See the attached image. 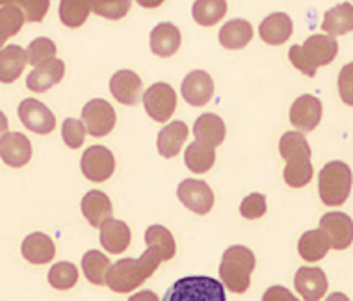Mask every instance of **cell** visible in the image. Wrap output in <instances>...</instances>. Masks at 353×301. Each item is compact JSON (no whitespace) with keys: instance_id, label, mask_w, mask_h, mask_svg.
I'll list each match as a JSON object with an SVG mask.
<instances>
[{"instance_id":"cell-1","label":"cell","mask_w":353,"mask_h":301,"mask_svg":"<svg viewBox=\"0 0 353 301\" xmlns=\"http://www.w3.org/2000/svg\"><path fill=\"white\" fill-rule=\"evenodd\" d=\"M162 262V255L157 249L147 247L138 258H121L112 264L106 276V287L117 294H130L132 290L140 289Z\"/></svg>"},{"instance_id":"cell-2","label":"cell","mask_w":353,"mask_h":301,"mask_svg":"<svg viewBox=\"0 0 353 301\" xmlns=\"http://www.w3.org/2000/svg\"><path fill=\"white\" fill-rule=\"evenodd\" d=\"M279 153L285 158L286 166L283 178L290 188H303L312 180V151L309 142L305 140L303 132L290 130L285 132L279 140Z\"/></svg>"},{"instance_id":"cell-3","label":"cell","mask_w":353,"mask_h":301,"mask_svg":"<svg viewBox=\"0 0 353 301\" xmlns=\"http://www.w3.org/2000/svg\"><path fill=\"white\" fill-rule=\"evenodd\" d=\"M339 52V43L335 37L314 34L303 45H294L288 50V60L305 76H314L320 68H325L333 62Z\"/></svg>"},{"instance_id":"cell-4","label":"cell","mask_w":353,"mask_h":301,"mask_svg":"<svg viewBox=\"0 0 353 301\" xmlns=\"http://www.w3.org/2000/svg\"><path fill=\"white\" fill-rule=\"evenodd\" d=\"M255 253L250 247H227L219 262V279L232 294H245L251 287V273L255 271Z\"/></svg>"},{"instance_id":"cell-5","label":"cell","mask_w":353,"mask_h":301,"mask_svg":"<svg viewBox=\"0 0 353 301\" xmlns=\"http://www.w3.org/2000/svg\"><path fill=\"white\" fill-rule=\"evenodd\" d=\"M353 173L346 162L333 160L320 169L318 175V194L323 205L341 207L352 194Z\"/></svg>"},{"instance_id":"cell-6","label":"cell","mask_w":353,"mask_h":301,"mask_svg":"<svg viewBox=\"0 0 353 301\" xmlns=\"http://www.w3.org/2000/svg\"><path fill=\"white\" fill-rule=\"evenodd\" d=\"M162 301H227L225 287L207 276H190L171 284Z\"/></svg>"},{"instance_id":"cell-7","label":"cell","mask_w":353,"mask_h":301,"mask_svg":"<svg viewBox=\"0 0 353 301\" xmlns=\"http://www.w3.org/2000/svg\"><path fill=\"white\" fill-rule=\"evenodd\" d=\"M143 108H145L147 116L151 117L152 121L168 123L176 110L175 90L170 84H165V82L152 84L143 93Z\"/></svg>"},{"instance_id":"cell-8","label":"cell","mask_w":353,"mask_h":301,"mask_svg":"<svg viewBox=\"0 0 353 301\" xmlns=\"http://www.w3.org/2000/svg\"><path fill=\"white\" fill-rule=\"evenodd\" d=\"M82 123H84L88 134L93 138H103L108 136L116 129L117 116L114 106L104 98H93L85 103L82 108Z\"/></svg>"},{"instance_id":"cell-9","label":"cell","mask_w":353,"mask_h":301,"mask_svg":"<svg viewBox=\"0 0 353 301\" xmlns=\"http://www.w3.org/2000/svg\"><path fill=\"white\" fill-rule=\"evenodd\" d=\"M80 169L88 180L104 183L116 172V158L104 145H92L85 149V153L80 158Z\"/></svg>"},{"instance_id":"cell-10","label":"cell","mask_w":353,"mask_h":301,"mask_svg":"<svg viewBox=\"0 0 353 301\" xmlns=\"http://www.w3.org/2000/svg\"><path fill=\"white\" fill-rule=\"evenodd\" d=\"M176 197L194 214L205 216L214 207L212 188L205 180H197V178H184L176 188Z\"/></svg>"},{"instance_id":"cell-11","label":"cell","mask_w":353,"mask_h":301,"mask_svg":"<svg viewBox=\"0 0 353 301\" xmlns=\"http://www.w3.org/2000/svg\"><path fill=\"white\" fill-rule=\"evenodd\" d=\"M19 119L34 134L47 136L56 129L54 114L37 98H25L17 108Z\"/></svg>"},{"instance_id":"cell-12","label":"cell","mask_w":353,"mask_h":301,"mask_svg":"<svg viewBox=\"0 0 353 301\" xmlns=\"http://www.w3.org/2000/svg\"><path fill=\"white\" fill-rule=\"evenodd\" d=\"M320 231L336 251H344L353 244V220L344 212H327L320 218Z\"/></svg>"},{"instance_id":"cell-13","label":"cell","mask_w":353,"mask_h":301,"mask_svg":"<svg viewBox=\"0 0 353 301\" xmlns=\"http://www.w3.org/2000/svg\"><path fill=\"white\" fill-rule=\"evenodd\" d=\"M181 95L188 105L197 106V108L208 105L214 97L212 76L207 71L195 69L184 76L183 84H181Z\"/></svg>"},{"instance_id":"cell-14","label":"cell","mask_w":353,"mask_h":301,"mask_svg":"<svg viewBox=\"0 0 353 301\" xmlns=\"http://www.w3.org/2000/svg\"><path fill=\"white\" fill-rule=\"evenodd\" d=\"M322 121V103L314 95H299L290 106V123L298 132H312Z\"/></svg>"},{"instance_id":"cell-15","label":"cell","mask_w":353,"mask_h":301,"mask_svg":"<svg viewBox=\"0 0 353 301\" xmlns=\"http://www.w3.org/2000/svg\"><path fill=\"white\" fill-rule=\"evenodd\" d=\"M294 287L305 301H320L327 292L329 281L322 268L301 266L294 276Z\"/></svg>"},{"instance_id":"cell-16","label":"cell","mask_w":353,"mask_h":301,"mask_svg":"<svg viewBox=\"0 0 353 301\" xmlns=\"http://www.w3.org/2000/svg\"><path fill=\"white\" fill-rule=\"evenodd\" d=\"M0 154L6 166L19 169L32 160V143L21 132H4L0 140Z\"/></svg>"},{"instance_id":"cell-17","label":"cell","mask_w":353,"mask_h":301,"mask_svg":"<svg viewBox=\"0 0 353 301\" xmlns=\"http://www.w3.org/2000/svg\"><path fill=\"white\" fill-rule=\"evenodd\" d=\"M99 240H101L104 251L112 253V255H121L130 246L132 233L127 223L116 220V218H110L99 227Z\"/></svg>"},{"instance_id":"cell-18","label":"cell","mask_w":353,"mask_h":301,"mask_svg":"<svg viewBox=\"0 0 353 301\" xmlns=\"http://www.w3.org/2000/svg\"><path fill=\"white\" fill-rule=\"evenodd\" d=\"M110 93L117 103L125 106H134L141 95V79L130 69H121L110 79Z\"/></svg>"},{"instance_id":"cell-19","label":"cell","mask_w":353,"mask_h":301,"mask_svg":"<svg viewBox=\"0 0 353 301\" xmlns=\"http://www.w3.org/2000/svg\"><path fill=\"white\" fill-rule=\"evenodd\" d=\"M183 43V36L179 26L173 23H160L152 28L151 36H149V47H151L152 54L160 56V58H170L181 49Z\"/></svg>"},{"instance_id":"cell-20","label":"cell","mask_w":353,"mask_h":301,"mask_svg":"<svg viewBox=\"0 0 353 301\" xmlns=\"http://www.w3.org/2000/svg\"><path fill=\"white\" fill-rule=\"evenodd\" d=\"M63 74H65V63L56 58L52 62L34 68V71L26 76V87L32 93L49 92L50 87L60 84Z\"/></svg>"},{"instance_id":"cell-21","label":"cell","mask_w":353,"mask_h":301,"mask_svg":"<svg viewBox=\"0 0 353 301\" xmlns=\"http://www.w3.org/2000/svg\"><path fill=\"white\" fill-rule=\"evenodd\" d=\"M294 25H292V19L288 17L286 13H272L268 17L264 19L259 26V36L264 43L268 45H283L286 43L290 36H292Z\"/></svg>"},{"instance_id":"cell-22","label":"cell","mask_w":353,"mask_h":301,"mask_svg":"<svg viewBox=\"0 0 353 301\" xmlns=\"http://www.w3.org/2000/svg\"><path fill=\"white\" fill-rule=\"evenodd\" d=\"M21 253L30 264H49L56 255V246L49 234L32 233L23 240Z\"/></svg>"},{"instance_id":"cell-23","label":"cell","mask_w":353,"mask_h":301,"mask_svg":"<svg viewBox=\"0 0 353 301\" xmlns=\"http://www.w3.org/2000/svg\"><path fill=\"white\" fill-rule=\"evenodd\" d=\"M194 136L195 142L207 143V145L216 149L225 142V121L216 114H203L195 119Z\"/></svg>"},{"instance_id":"cell-24","label":"cell","mask_w":353,"mask_h":301,"mask_svg":"<svg viewBox=\"0 0 353 301\" xmlns=\"http://www.w3.org/2000/svg\"><path fill=\"white\" fill-rule=\"evenodd\" d=\"M80 210H82V216L88 220V223L92 227L99 229L106 220L112 218V201L104 191L92 190L82 197Z\"/></svg>"},{"instance_id":"cell-25","label":"cell","mask_w":353,"mask_h":301,"mask_svg":"<svg viewBox=\"0 0 353 301\" xmlns=\"http://www.w3.org/2000/svg\"><path fill=\"white\" fill-rule=\"evenodd\" d=\"M188 125L184 121H171L159 132L157 138V149H159L160 156L164 158H173L181 153L186 138H188Z\"/></svg>"},{"instance_id":"cell-26","label":"cell","mask_w":353,"mask_h":301,"mask_svg":"<svg viewBox=\"0 0 353 301\" xmlns=\"http://www.w3.org/2000/svg\"><path fill=\"white\" fill-rule=\"evenodd\" d=\"M26 63H28V54L23 47H19V45L2 47L0 50V80L4 84H13L23 74Z\"/></svg>"},{"instance_id":"cell-27","label":"cell","mask_w":353,"mask_h":301,"mask_svg":"<svg viewBox=\"0 0 353 301\" xmlns=\"http://www.w3.org/2000/svg\"><path fill=\"white\" fill-rule=\"evenodd\" d=\"M218 39L221 47H225L229 50L244 49L253 39V26L244 19H232V21L221 26Z\"/></svg>"},{"instance_id":"cell-28","label":"cell","mask_w":353,"mask_h":301,"mask_svg":"<svg viewBox=\"0 0 353 301\" xmlns=\"http://www.w3.org/2000/svg\"><path fill=\"white\" fill-rule=\"evenodd\" d=\"M331 249H333V247H331V242H329L325 233L320 231V229L307 231L298 242L299 257L303 258V260H307V262H318V260H322Z\"/></svg>"},{"instance_id":"cell-29","label":"cell","mask_w":353,"mask_h":301,"mask_svg":"<svg viewBox=\"0 0 353 301\" xmlns=\"http://www.w3.org/2000/svg\"><path fill=\"white\" fill-rule=\"evenodd\" d=\"M322 30L331 37L344 36L347 32H353V4L344 2V4H339L325 12Z\"/></svg>"},{"instance_id":"cell-30","label":"cell","mask_w":353,"mask_h":301,"mask_svg":"<svg viewBox=\"0 0 353 301\" xmlns=\"http://www.w3.org/2000/svg\"><path fill=\"white\" fill-rule=\"evenodd\" d=\"M216 162V151L214 147L201 142H192L184 151V164L190 172L203 175L212 169Z\"/></svg>"},{"instance_id":"cell-31","label":"cell","mask_w":353,"mask_h":301,"mask_svg":"<svg viewBox=\"0 0 353 301\" xmlns=\"http://www.w3.org/2000/svg\"><path fill=\"white\" fill-rule=\"evenodd\" d=\"M110 268H112L110 258L97 249H92L82 257V271H84L85 279L95 287L106 284V276H108Z\"/></svg>"},{"instance_id":"cell-32","label":"cell","mask_w":353,"mask_h":301,"mask_svg":"<svg viewBox=\"0 0 353 301\" xmlns=\"http://www.w3.org/2000/svg\"><path fill=\"white\" fill-rule=\"evenodd\" d=\"M25 12L19 2H2L0 8V41L4 43L10 37L15 36L25 25Z\"/></svg>"},{"instance_id":"cell-33","label":"cell","mask_w":353,"mask_h":301,"mask_svg":"<svg viewBox=\"0 0 353 301\" xmlns=\"http://www.w3.org/2000/svg\"><path fill=\"white\" fill-rule=\"evenodd\" d=\"M225 0H197L192 6L194 21L199 26H214L218 21L225 17Z\"/></svg>"},{"instance_id":"cell-34","label":"cell","mask_w":353,"mask_h":301,"mask_svg":"<svg viewBox=\"0 0 353 301\" xmlns=\"http://www.w3.org/2000/svg\"><path fill=\"white\" fill-rule=\"evenodd\" d=\"M145 244L147 247H152L162 255V258L171 260L176 253V244L173 234L164 227V225H151L145 231Z\"/></svg>"},{"instance_id":"cell-35","label":"cell","mask_w":353,"mask_h":301,"mask_svg":"<svg viewBox=\"0 0 353 301\" xmlns=\"http://www.w3.org/2000/svg\"><path fill=\"white\" fill-rule=\"evenodd\" d=\"M92 13L90 0H63L60 2V21L68 28H79Z\"/></svg>"},{"instance_id":"cell-36","label":"cell","mask_w":353,"mask_h":301,"mask_svg":"<svg viewBox=\"0 0 353 301\" xmlns=\"http://www.w3.org/2000/svg\"><path fill=\"white\" fill-rule=\"evenodd\" d=\"M79 283V268L73 262H56L49 270V284L56 290H71Z\"/></svg>"},{"instance_id":"cell-37","label":"cell","mask_w":353,"mask_h":301,"mask_svg":"<svg viewBox=\"0 0 353 301\" xmlns=\"http://www.w3.org/2000/svg\"><path fill=\"white\" fill-rule=\"evenodd\" d=\"M26 54H28V63L34 68H39L43 63L56 60V43L49 37H37L28 45Z\"/></svg>"},{"instance_id":"cell-38","label":"cell","mask_w":353,"mask_h":301,"mask_svg":"<svg viewBox=\"0 0 353 301\" xmlns=\"http://www.w3.org/2000/svg\"><path fill=\"white\" fill-rule=\"evenodd\" d=\"M130 10V2L128 0H93L92 2V12L101 15V17L112 19H123Z\"/></svg>"},{"instance_id":"cell-39","label":"cell","mask_w":353,"mask_h":301,"mask_svg":"<svg viewBox=\"0 0 353 301\" xmlns=\"http://www.w3.org/2000/svg\"><path fill=\"white\" fill-rule=\"evenodd\" d=\"M85 127L82 123V119H74V117H68L63 125H61V140L68 145L69 149H80L85 140Z\"/></svg>"},{"instance_id":"cell-40","label":"cell","mask_w":353,"mask_h":301,"mask_svg":"<svg viewBox=\"0 0 353 301\" xmlns=\"http://www.w3.org/2000/svg\"><path fill=\"white\" fill-rule=\"evenodd\" d=\"M266 210H268V205H266V197L262 194H250L240 203V214L245 220H259L266 214Z\"/></svg>"},{"instance_id":"cell-41","label":"cell","mask_w":353,"mask_h":301,"mask_svg":"<svg viewBox=\"0 0 353 301\" xmlns=\"http://www.w3.org/2000/svg\"><path fill=\"white\" fill-rule=\"evenodd\" d=\"M339 95L344 105L353 106V62L346 63L339 73Z\"/></svg>"},{"instance_id":"cell-42","label":"cell","mask_w":353,"mask_h":301,"mask_svg":"<svg viewBox=\"0 0 353 301\" xmlns=\"http://www.w3.org/2000/svg\"><path fill=\"white\" fill-rule=\"evenodd\" d=\"M23 12H25V17L28 23H37L45 17V13L49 12V2L47 0H34V2H19Z\"/></svg>"},{"instance_id":"cell-43","label":"cell","mask_w":353,"mask_h":301,"mask_svg":"<svg viewBox=\"0 0 353 301\" xmlns=\"http://www.w3.org/2000/svg\"><path fill=\"white\" fill-rule=\"evenodd\" d=\"M262 301H299L296 295L290 292L285 287H281V284H274V287H270L264 295H262Z\"/></svg>"},{"instance_id":"cell-44","label":"cell","mask_w":353,"mask_h":301,"mask_svg":"<svg viewBox=\"0 0 353 301\" xmlns=\"http://www.w3.org/2000/svg\"><path fill=\"white\" fill-rule=\"evenodd\" d=\"M128 301H160L159 295L154 294L152 290H140V292H136L128 298Z\"/></svg>"},{"instance_id":"cell-45","label":"cell","mask_w":353,"mask_h":301,"mask_svg":"<svg viewBox=\"0 0 353 301\" xmlns=\"http://www.w3.org/2000/svg\"><path fill=\"white\" fill-rule=\"evenodd\" d=\"M325 301H350L346 294H342V292H333V294H329L325 298Z\"/></svg>"}]
</instances>
